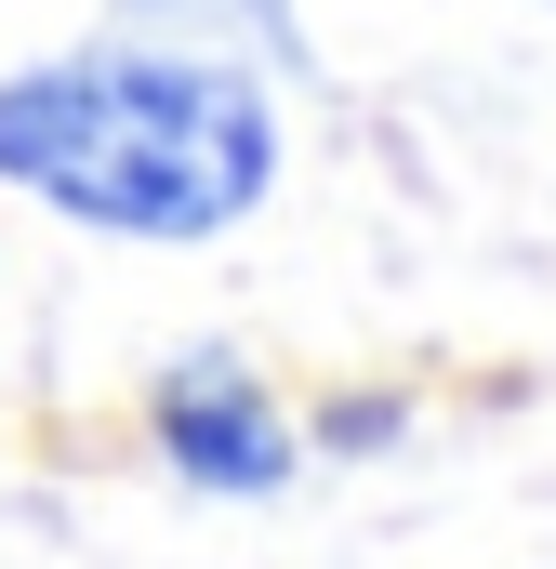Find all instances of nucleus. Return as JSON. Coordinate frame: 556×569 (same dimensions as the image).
<instances>
[{"label": "nucleus", "mask_w": 556, "mask_h": 569, "mask_svg": "<svg viewBox=\"0 0 556 569\" xmlns=\"http://www.w3.org/2000/svg\"><path fill=\"white\" fill-rule=\"evenodd\" d=\"M0 186L107 239H226L278 186V107L212 53H40L0 80Z\"/></svg>", "instance_id": "1"}, {"label": "nucleus", "mask_w": 556, "mask_h": 569, "mask_svg": "<svg viewBox=\"0 0 556 569\" xmlns=\"http://www.w3.org/2000/svg\"><path fill=\"white\" fill-rule=\"evenodd\" d=\"M159 450H172V477L212 490V503H266V490H291V463H305V437L278 425V398L252 371H226V358H186V371L159 385Z\"/></svg>", "instance_id": "2"}]
</instances>
